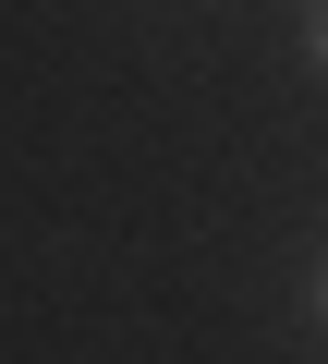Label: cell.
<instances>
[{"instance_id": "1", "label": "cell", "mask_w": 328, "mask_h": 364, "mask_svg": "<svg viewBox=\"0 0 328 364\" xmlns=\"http://www.w3.org/2000/svg\"><path fill=\"white\" fill-rule=\"evenodd\" d=\"M304 49H316V61H328V0H316V13H304Z\"/></svg>"}]
</instances>
